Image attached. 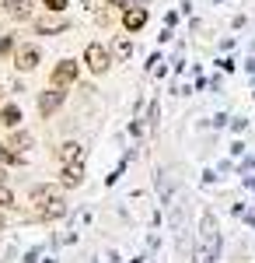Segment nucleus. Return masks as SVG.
<instances>
[{"instance_id":"nucleus-8","label":"nucleus","mask_w":255,"mask_h":263,"mask_svg":"<svg viewBox=\"0 0 255 263\" xmlns=\"http://www.w3.org/2000/svg\"><path fill=\"white\" fill-rule=\"evenodd\" d=\"M59 102H63V91H46V95H42L39 99V112L42 116H53V109H59Z\"/></svg>"},{"instance_id":"nucleus-10","label":"nucleus","mask_w":255,"mask_h":263,"mask_svg":"<svg viewBox=\"0 0 255 263\" xmlns=\"http://www.w3.org/2000/svg\"><path fill=\"white\" fill-rule=\"evenodd\" d=\"M63 214H67V203L59 200V197L46 200V207H42V218H63Z\"/></svg>"},{"instance_id":"nucleus-16","label":"nucleus","mask_w":255,"mask_h":263,"mask_svg":"<svg viewBox=\"0 0 255 263\" xmlns=\"http://www.w3.org/2000/svg\"><path fill=\"white\" fill-rule=\"evenodd\" d=\"M11 49H14V39H11V35H0V57L11 53Z\"/></svg>"},{"instance_id":"nucleus-5","label":"nucleus","mask_w":255,"mask_h":263,"mask_svg":"<svg viewBox=\"0 0 255 263\" xmlns=\"http://www.w3.org/2000/svg\"><path fill=\"white\" fill-rule=\"evenodd\" d=\"M122 25H126V32H140L143 25H147V7H130L126 14H122Z\"/></svg>"},{"instance_id":"nucleus-19","label":"nucleus","mask_w":255,"mask_h":263,"mask_svg":"<svg viewBox=\"0 0 255 263\" xmlns=\"http://www.w3.org/2000/svg\"><path fill=\"white\" fill-rule=\"evenodd\" d=\"M126 4H130V7H137V4L143 7V4H151V0H126Z\"/></svg>"},{"instance_id":"nucleus-4","label":"nucleus","mask_w":255,"mask_h":263,"mask_svg":"<svg viewBox=\"0 0 255 263\" xmlns=\"http://www.w3.org/2000/svg\"><path fill=\"white\" fill-rule=\"evenodd\" d=\"M59 182L67 186V190H74L84 182V162H74V165H63V172H59Z\"/></svg>"},{"instance_id":"nucleus-11","label":"nucleus","mask_w":255,"mask_h":263,"mask_svg":"<svg viewBox=\"0 0 255 263\" xmlns=\"http://www.w3.org/2000/svg\"><path fill=\"white\" fill-rule=\"evenodd\" d=\"M35 28H39V32H63L67 21L63 18H42V21H35Z\"/></svg>"},{"instance_id":"nucleus-18","label":"nucleus","mask_w":255,"mask_h":263,"mask_svg":"<svg viewBox=\"0 0 255 263\" xmlns=\"http://www.w3.org/2000/svg\"><path fill=\"white\" fill-rule=\"evenodd\" d=\"M46 7H49V11H63V7H67V0H46Z\"/></svg>"},{"instance_id":"nucleus-23","label":"nucleus","mask_w":255,"mask_h":263,"mask_svg":"<svg viewBox=\"0 0 255 263\" xmlns=\"http://www.w3.org/2000/svg\"><path fill=\"white\" fill-rule=\"evenodd\" d=\"M0 176H4V172H0Z\"/></svg>"},{"instance_id":"nucleus-22","label":"nucleus","mask_w":255,"mask_h":263,"mask_svg":"<svg viewBox=\"0 0 255 263\" xmlns=\"http://www.w3.org/2000/svg\"><path fill=\"white\" fill-rule=\"evenodd\" d=\"M0 228H4V218H0Z\"/></svg>"},{"instance_id":"nucleus-17","label":"nucleus","mask_w":255,"mask_h":263,"mask_svg":"<svg viewBox=\"0 0 255 263\" xmlns=\"http://www.w3.org/2000/svg\"><path fill=\"white\" fill-rule=\"evenodd\" d=\"M0 203H4V207H7V203H14V197H11V190H7V186H0Z\"/></svg>"},{"instance_id":"nucleus-6","label":"nucleus","mask_w":255,"mask_h":263,"mask_svg":"<svg viewBox=\"0 0 255 263\" xmlns=\"http://www.w3.org/2000/svg\"><path fill=\"white\" fill-rule=\"evenodd\" d=\"M203 239H206V260H214L217 256V221H214V214L203 218Z\"/></svg>"},{"instance_id":"nucleus-15","label":"nucleus","mask_w":255,"mask_h":263,"mask_svg":"<svg viewBox=\"0 0 255 263\" xmlns=\"http://www.w3.org/2000/svg\"><path fill=\"white\" fill-rule=\"evenodd\" d=\"M116 53H119V57H130V53H133V42H130V39H119L116 42Z\"/></svg>"},{"instance_id":"nucleus-2","label":"nucleus","mask_w":255,"mask_h":263,"mask_svg":"<svg viewBox=\"0 0 255 263\" xmlns=\"http://www.w3.org/2000/svg\"><path fill=\"white\" fill-rule=\"evenodd\" d=\"M35 63H39V49L35 46H18L14 49V67L18 70H32Z\"/></svg>"},{"instance_id":"nucleus-7","label":"nucleus","mask_w":255,"mask_h":263,"mask_svg":"<svg viewBox=\"0 0 255 263\" xmlns=\"http://www.w3.org/2000/svg\"><path fill=\"white\" fill-rule=\"evenodd\" d=\"M59 162H63V165L84 162V147H80L77 141H67V144H63V147H59Z\"/></svg>"},{"instance_id":"nucleus-14","label":"nucleus","mask_w":255,"mask_h":263,"mask_svg":"<svg viewBox=\"0 0 255 263\" xmlns=\"http://www.w3.org/2000/svg\"><path fill=\"white\" fill-rule=\"evenodd\" d=\"M4 123H7V126H18V123H21V112L14 109V105H7V109H4Z\"/></svg>"},{"instance_id":"nucleus-13","label":"nucleus","mask_w":255,"mask_h":263,"mask_svg":"<svg viewBox=\"0 0 255 263\" xmlns=\"http://www.w3.org/2000/svg\"><path fill=\"white\" fill-rule=\"evenodd\" d=\"M7 147H11V151H25V147H32V137H28V134H14Z\"/></svg>"},{"instance_id":"nucleus-1","label":"nucleus","mask_w":255,"mask_h":263,"mask_svg":"<svg viewBox=\"0 0 255 263\" xmlns=\"http://www.w3.org/2000/svg\"><path fill=\"white\" fill-rule=\"evenodd\" d=\"M84 63H88L95 74H105V70H109V53L101 49L98 42H91V46H88V53H84Z\"/></svg>"},{"instance_id":"nucleus-9","label":"nucleus","mask_w":255,"mask_h":263,"mask_svg":"<svg viewBox=\"0 0 255 263\" xmlns=\"http://www.w3.org/2000/svg\"><path fill=\"white\" fill-rule=\"evenodd\" d=\"M4 7H7V14H11V18H28L32 0H4Z\"/></svg>"},{"instance_id":"nucleus-20","label":"nucleus","mask_w":255,"mask_h":263,"mask_svg":"<svg viewBox=\"0 0 255 263\" xmlns=\"http://www.w3.org/2000/svg\"><path fill=\"white\" fill-rule=\"evenodd\" d=\"M109 4H112V7H122V4H126V0H109Z\"/></svg>"},{"instance_id":"nucleus-3","label":"nucleus","mask_w":255,"mask_h":263,"mask_svg":"<svg viewBox=\"0 0 255 263\" xmlns=\"http://www.w3.org/2000/svg\"><path fill=\"white\" fill-rule=\"evenodd\" d=\"M77 78V63L74 60H63L56 63V70H53V88H63V84H70Z\"/></svg>"},{"instance_id":"nucleus-21","label":"nucleus","mask_w":255,"mask_h":263,"mask_svg":"<svg viewBox=\"0 0 255 263\" xmlns=\"http://www.w3.org/2000/svg\"><path fill=\"white\" fill-rule=\"evenodd\" d=\"M80 4H84V7H91V4H95V0H80Z\"/></svg>"},{"instance_id":"nucleus-12","label":"nucleus","mask_w":255,"mask_h":263,"mask_svg":"<svg viewBox=\"0 0 255 263\" xmlns=\"http://www.w3.org/2000/svg\"><path fill=\"white\" fill-rule=\"evenodd\" d=\"M53 197H56L53 186H35V190H32V200L35 203H46V200H53Z\"/></svg>"}]
</instances>
